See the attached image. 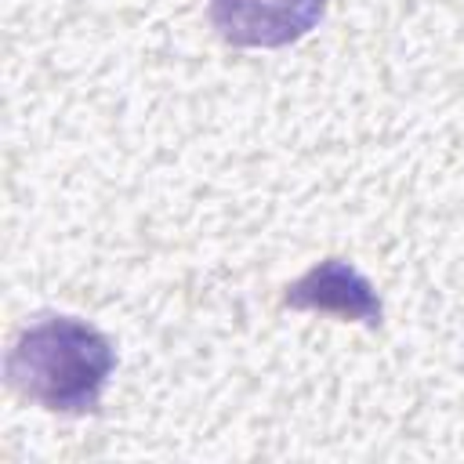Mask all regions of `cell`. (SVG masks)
Here are the masks:
<instances>
[{"instance_id":"cell-1","label":"cell","mask_w":464,"mask_h":464,"mask_svg":"<svg viewBox=\"0 0 464 464\" xmlns=\"http://www.w3.org/2000/svg\"><path fill=\"white\" fill-rule=\"evenodd\" d=\"M112 370V341L76 315H44L29 323L4 362L7 384L22 399L69 417L98 413Z\"/></svg>"},{"instance_id":"cell-2","label":"cell","mask_w":464,"mask_h":464,"mask_svg":"<svg viewBox=\"0 0 464 464\" xmlns=\"http://www.w3.org/2000/svg\"><path fill=\"white\" fill-rule=\"evenodd\" d=\"M326 0H210V22L232 47H286L308 36Z\"/></svg>"},{"instance_id":"cell-3","label":"cell","mask_w":464,"mask_h":464,"mask_svg":"<svg viewBox=\"0 0 464 464\" xmlns=\"http://www.w3.org/2000/svg\"><path fill=\"white\" fill-rule=\"evenodd\" d=\"M283 304L301 308V312L337 315L344 323L348 319L366 323V326H381V319H384V304H381L373 283L344 257H323L304 276L286 283Z\"/></svg>"}]
</instances>
